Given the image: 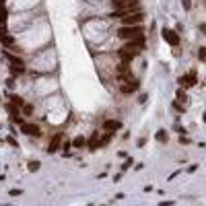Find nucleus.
<instances>
[{
  "label": "nucleus",
  "instance_id": "1",
  "mask_svg": "<svg viewBox=\"0 0 206 206\" xmlns=\"http://www.w3.org/2000/svg\"><path fill=\"white\" fill-rule=\"evenodd\" d=\"M140 35H144L142 25H124V27H120V29H118V37H120V39H124V41L136 39V37H140Z\"/></svg>",
  "mask_w": 206,
  "mask_h": 206
},
{
  "label": "nucleus",
  "instance_id": "2",
  "mask_svg": "<svg viewBox=\"0 0 206 206\" xmlns=\"http://www.w3.org/2000/svg\"><path fill=\"white\" fill-rule=\"evenodd\" d=\"M142 48H144V35H140V37H136V39L126 41V45H124V49L132 52L134 56H138V54H140V52H142Z\"/></svg>",
  "mask_w": 206,
  "mask_h": 206
},
{
  "label": "nucleus",
  "instance_id": "3",
  "mask_svg": "<svg viewBox=\"0 0 206 206\" xmlns=\"http://www.w3.org/2000/svg\"><path fill=\"white\" fill-rule=\"evenodd\" d=\"M142 19H144L142 10H132V13H128L126 17H122V23L124 25H140Z\"/></svg>",
  "mask_w": 206,
  "mask_h": 206
},
{
  "label": "nucleus",
  "instance_id": "4",
  "mask_svg": "<svg viewBox=\"0 0 206 206\" xmlns=\"http://www.w3.org/2000/svg\"><path fill=\"white\" fill-rule=\"evenodd\" d=\"M138 87H140V80H138L136 76H132L130 80H126V83L120 87V91H122L124 95H128V93H134V91H138Z\"/></svg>",
  "mask_w": 206,
  "mask_h": 206
},
{
  "label": "nucleus",
  "instance_id": "5",
  "mask_svg": "<svg viewBox=\"0 0 206 206\" xmlns=\"http://www.w3.org/2000/svg\"><path fill=\"white\" fill-rule=\"evenodd\" d=\"M161 35H163V39H165L169 45H173V48L179 44V35H177V31H173V29H163Z\"/></svg>",
  "mask_w": 206,
  "mask_h": 206
},
{
  "label": "nucleus",
  "instance_id": "6",
  "mask_svg": "<svg viewBox=\"0 0 206 206\" xmlns=\"http://www.w3.org/2000/svg\"><path fill=\"white\" fill-rule=\"evenodd\" d=\"M21 132H25L27 136H35V138H39L41 136V130L37 124H21Z\"/></svg>",
  "mask_w": 206,
  "mask_h": 206
},
{
  "label": "nucleus",
  "instance_id": "7",
  "mask_svg": "<svg viewBox=\"0 0 206 206\" xmlns=\"http://www.w3.org/2000/svg\"><path fill=\"white\" fill-rule=\"evenodd\" d=\"M62 140H64V134L62 132H56L54 136H52V140H49V144H48V152H49V155L56 152L60 147H62Z\"/></svg>",
  "mask_w": 206,
  "mask_h": 206
},
{
  "label": "nucleus",
  "instance_id": "8",
  "mask_svg": "<svg viewBox=\"0 0 206 206\" xmlns=\"http://www.w3.org/2000/svg\"><path fill=\"white\" fill-rule=\"evenodd\" d=\"M196 83H198V79H196V72H190V74H186V76H179V85H182V89L194 87Z\"/></svg>",
  "mask_w": 206,
  "mask_h": 206
},
{
  "label": "nucleus",
  "instance_id": "9",
  "mask_svg": "<svg viewBox=\"0 0 206 206\" xmlns=\"http://www.w3.org/2000/svg\"><path fill=\"white\" fill-rule=\"evenodd\" d=\"M120 128H122V122H120V120H105V122H103V130H105V132H116Z\"/></svg>",
  "mask_w": 206,
  "mask_h": 206
},
{
  "label": "nucleus",
  "instance_id": "10",
  "mask_svg": "<svg viewBox=\"0 0 206 206\" xmlns=\"http://www.w3.org/2000/svg\"><path fill=\"white\" fill-rule=\"evenodd\" d=\"M118 54H120V58H122V62H132V60L136 58L132 52H128V49H124V48H120V49H118Z\"/></svg>",
  "mask_w": 206,
  "mask_h": 206
},
{
  "label": "nucleus",
  "instance_id": "11",
  "mask_svg": "<svg viewBox=\"0 0 206 206\" xmlns=\"http://www.w3.org/2000/svg\"><path fill=\"white\" fill-rule=\"evenodd\" d=\"M87 147L91 148V151H95V148L99 147V132H93V136L89 138V142H87Z\"/></svg>",
  "mask_w": 206,
  "mask_h": 206
},
{
  "label": "nucleus",
  "instance_id": "12",
  "mask_svg": "<svg viewBox=\"0 0 206 206\" xmlns=\"http://www.w3.org/2000/svg\"><path fill=\"white\" fill-rule=\"evenodd\" d=\"M85 144H87V140H85L83 136H76L72 140V147H76V148H80V147H85Z\"/></svg>",
  "mask_w": 206,
  "mask_h": 206
},
{
  "label": "nucleus",
  "instance_id": "13",
  "mask_svg": "<svg viewBox=\"0 0 206 206\" xmlns=\"http://www.w3.org/2000/svg\"><path fill=\"white\" fill-rule=\"evenodd\" d=\"M8 62H10V66H25V64H23V60L15 58V56H8Z\"/></svg>",
  "mask_w": 206,
  "mask_h": 206
},
{
  "label": "nucleus",
  "instance_id": "14",
  "mask_svg": "<svg viewBox=\"0 0 206 206\" xmlns=\"http://www.w3.org/2000/svg\"><path fill=\"white\" fill-rule=\"evenodd\" d=\"M2 44H4L6 48H10V45L15 44V39H13V35H4V37H2Z\"/></svg>",
  "mask_w": 206,
  "mask_h": 206
},
{
  "label": "nucleus",
  "instance_id": "15",
  "mask_svg": "<svg viewBox=\"0 0 206 206\" xmlns=\"http://www.w3.org/2000/svg\"><path fill=\"white\" fill-rule=\"evenodd\" d=\"M157 140H159V142H167V132H165V130H159V132H157Z\"/></svg>",
  "mask_w": 206,
  "mask_h": 206
},
{
  "label": "nucleus",
  "instance_id": "16",
  "mask_svg": "<svg viewBox=\"0 0 206 206\" xmlns=\"http://www.w3.org/2000/svg\"><path fill=\"white\" fill-rule=\"evenodd\" d=\"M13 105H17V107H23L25 103H23V99H21L19 95H13Z\"/></svg>",
  "mask_w": 206,
  "mask_h": 206
},
{
  "label": "nucleus",
  "instance_id": "17",
  "mask_svg": "<svg viewBox=\"0 0 206 206\" xmlns=\"http://www.w3.org/2000/svg\"><path fill=\"white\" fill-rule=\"evenodd\" d=\"M10 72H13V74H23L25 66H10Z\"/></svg>",
  "mask_w": 206,
  "mask_h": 206
},
{
  "label": "nucleus",
  "instance_id": "18",
  "mask_svg": "<svg viewBox=\"0 0 206 206\" xmlns=\"http://www.w3.org/2000/svg\"><path fill=\"white\" fill-rule=\"evenodd\" d=\"M122 72H130V68H128V62H122L118 66V74H122Z\"/></svg>",
  "mask_w": 206,
  "mask_h": 206
},
{
  "label": "nucleus",
  "instance_id": "19",
  "mask_svg": "<svg viewBox=\"0 0 206 206\" xmlns=\"http://www.w3.org/2000/svg\"><path fill=\"white\" fill-rule=\"evenodd\" d=\"M21 109H23V113H25V116H31V113H33V105H27V103H25V105H23Z\"/></svg>",
  "mask_w": 206,
  "mask_h": 206
},
{
  "label": "nucleus",
  "instance_id": "20",
  "mask_svg": "<svg viewBox=\"0 0 206 206\" xmlns=\"http://www.w3.org/2000/svg\"><path fill=\"white\" fill-rule=\"evenodd\" d=\"M177 99H182L183 103L188 101V97H186V91H183V89H177Z\"/></svg>",
  "mask_w": 206,
  "mask_h": 206
},
{
  "label": "nucleus",
  "instance_id": "21",
  "mask_svg": "<svg viewBox=\"0 0 206 206\" xmlns=\"http://www.w3.org/2000/svg\"><path fill=\"white\" fill-rule=\"evenodd\" d=\"M39 169V161H31L29 163V171H37Z\"/></svg>",
  "mask_w": 206,
  "mask_h": 206
},
{
  "label": "nucleus",
  "instance_id": "22",
  "mask_svg": "<svg viewBox=\"0 0 206 206\" xmlns=\"http://www.w3.org/2000/svg\"><path fill=\"white\" fill-rule=\"evenodd\" d=\"M13 122H15V124H19V126H21V124H23V116H21V113L13 116Z\"/></svg>",
  "mask_w": 206,
  "mask_h": 206
},
{
  "label": "nucleus",
  "instance_id": "23",
  "mask_svg": "<svg viewBox=\"0 0 206 206\" xmlns=\"http://www.w3.org/2000/svg\"><path fill=\"white\" fill-rule=\"evenodd\" d=\"M204 49H206V48H200V49H198V58H200L202 62H204V58H206V52H204Z\"/></svg>",
  "mask_w": 206,
  "mask_h": 206
},
{
  "label": "nucleus",
  "instance_id": "24",
  "mask_svg": "<svg viewBox=\"0 0 206 206\" xmlns=\"http://www.w3.org/2000/svg\"><path fill=\"white\" fill-rule=\"evenodd\" d=\"M182 2H183V8H186V10L192 8V0H182Z\"/></svg>",
  "mask_w": 206,
  "mask_h": 206
},
{
  "label": "nucleus",
  "instance_id": "25",
  "mask_svg": "<svg viewBox=\"0 0 206 206\" xmlns=\"http://www.w3.org/2000/svg\"><path fill=\"white\" fill-rule=\"evenodd\" d=\"M70 147H72V142H68V140H62V148H64V151H66V148H70Z\"/></svg>",
  "mask_w": 206,
  "mask_h": 206
},
{
  "label": "nucleus",
  "instance_id": "26",
  "mask_svg": "<svg viewBox=\"0 0 206 206\" xmlns=\"http://www.w3.org/2000/svg\"><path fill=\"white\" fill-rule=\"evenodd\" d=\"M124 169H128V167H132V159H126V163H124Z\"/></svg>",
  "mask_w": 206,
  "mask_h": 206
},
{
  "label": "nucleus",
  "instance_id": "27",
  "mask_svg": "<svg viewBox=\"0 0 206 206\" xmlns=\"http://www.w3.org/2000/svg\"><path fill=\"white\" fill-rule=\"evenodd\" d=\"M8 144H10V147H17V140H15L13 136H10V138H8Z\"/></svg>",
  "mask_w": 206,
  "mask_h": 206
}]
</instances>
